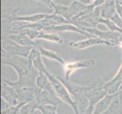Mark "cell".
Returning <instances> with one entry per match:
<instances>
[{
    "label": "cell",
    "mask_w": 122,
    "mask_h": 114,
    "mask_svg": "<svg viewBox=\"0 0 122 114\" xmlns=\"http://www.w3.org/2000/svg\"><path fill=\"white\" fill-rule=\"evenodd\" d=\"M2 65L11 67L18 75V79L15 81L6 79H3L2 81L15 87L36 86L33 84V83L36 84V81L33 80V78H36L37 76H34L32 74L33 69L34 68L28 62L27 59L2 53Z\"/></svg>",
    "instance_id": "cell-1"
},
{
    "label": "cell",
    "mask_w": 122,
    "mask_h": 114,
    "mask_svg": "<svg viewBox=\"0 0 122 114\" xmlns=\"http://www.w3.org/2000/svg\"><path fill=\"white\" fill-rule=\"evenodd\" d=\"M47 76L52 84L56 95L60 99L61 102L66 103L67 105H68V106L72 108L74 112V114H80L78 103L74 99L72 95L71 94V93L68 90V88L57 78L56 75H52L50 72H49L47 74Z\"/></svg>",
    "instance_id": "cell-2"
},
{
    "label": "cell",
    "mask_w": 122,
    "mask_h": 114,
    "mask_svg": "<svg viewBox=\"0 0 122 114\" xmlns=\"http://www.w3.org/2000/svg\"><path fill=\"white\" fill-rule=\"evenodd\" d=\"M57 78L64 84V85L68 88V90L71 93V94L72 95L74 99L77 102L78 107L79 105H81V107H83V110L85 111L87 107H88V100L86 98V93L89 91L92 85L91 84L89 85H83L81 84L74 83L70 81H67L65 78H62L60 76L56 75ZM83 111V112H84Z\"/></svg>",
    "instance_id": "cell-3"
},
{
    "label": "cell",
    "mask_w": 122,
    "mask_h": 114,
    "mask_svg": "<svg viewBox=\"0 0 122 114\" xmlns=\"http://www.w3.org/2000/svg\"><path fill=\"white\" fill-rule=\"evenodd\" d=\"M33 48L32 46H20L10 40L8 37H2V53L27 59Z\"/></svg>",
    "instance_id": "cell-4"
},
{
    "label": "cell",
    "mask_w": 122,
    "mask_h": 114,
    "mask_svg": "<svg viewBox=\"0 0 122 114\" xmlns=\"http://www.w3.org/2000/svg\"><path fill=\"white\" fill-rule=\"evenodd\" d=\"M104 81L101 78H97L91 84V89L86 93V98L88 100V109H93L96 104L105 98L108 94L103 87Z\"/></svg>",
    "instance_id": "cell-5"
},
{
    "label": "cell",
    "mask_w": 122,
    "mask_h": 114,
    "mask_svg": "<svg viewBox=\"0 0 122 114\" xmlns=\"http://www.w3.org/2000/svg\"><path fill=\"white\" fill-rule=\"evenodd\" d=\"M96 64L95 59H87V60H77L66 62L63 65L65 72V79L67 81H70L71 76L78 69H89L94 67Z\"/></svg>",
    "instance_id": "cell-6"
},
{
    "label": "cell",
    "mask_w": 122,
    "mask_h": 114,
    "mask_svg": "<svg viewBox=\"0 0 122 114\" xmlns=\"http://www.w3.org/2000/svg\"><path fill=\"white\" fill-rule=\"evenodd\" d=\"M21 31L24 32L27 34L32 40H44L48 42H52L56 43H63V38L58 35L57 33H47L43 31H36L33 29H24Z\"/></svg>",
    "instance_id": "cell-7"
},
{
    "label": "cell",
    "mask_w": 122,
    "mask_h": 114,
    "mask_svg": "<svg viewBox=\"0 0 122 114\" xmlns=\"http://www.w3.org/2000/svg\"><path fill=\"white\" fill-rule=\"evenodd\" d=\"M34 102L36 104L37 108L38 107L45 106V105H55V106H58L61 101L56 95V94H53V93L46 91H43L37 87Z\"/></svg>",
    "instance_id": "cell-8"
},
{
    "label": "cell",
    "mask_w": 122,
    "mask_h": 114,
    "mask_svg": "<svg viewBox=\"0 0 122 114\" xmlns=\"http://www.w3.org/2000/svg\"><path fill=\"white\" fill-rule=\"evenodd\" d=\"M69 46L75 49H84L90 46H95L99 45H106L108 46H115V44L111 42L100 39L98 37H88V39L79 41H71L68 43Z\"/></svg>",
    "instance_id": "cell-9"
},
{
    "label": "cell",
    "mask_w": 122,
    "mask_h": 114,
    "mask_svg": "<svg viewBox=\"0 0 122 114\" xmlns=\"http://www.w3.org/2000/svg\"><path fill=\"white\" fill-rule=\"evenodd\" d=\"M43 31L47 33H58V32H75L80 34L86 35L88 37H94L87 32L83 31L82 29L77 27L73 24H64L61 25H55V26L46 27L43 29Z\"/></svg>",
    "instance_id": "cell-10"
},
{
    "label": "cell",
    "mask_w": 122,
    "mask_h": 114,
    "mask_svg": "<svg viewBox=\"0 0 122 114\" xmlns=\"http://www.w3.org/2000/svg\"><path fill=\"white\" fill-rule=\"evenodd\" d=\"M1 98L5 100L11 106H14L20 103L16 88L4 81H2L1 84Z\"/></svg>",
    "instance_id": "cell-11"
},
{
    "label": "cell",
    "mask_w": 122,
    "mask_h": 114,
    "mask_svg": "<svg viewBox=\"0 0 122 114\" xmlns=\"http://www.w3.org/2000/svg\"><path fill=\"white\" fill-rule=\"evenodd\" d=\"M18 96L20 103H30L35 100L37 87H15Z\"/></svg>",
    "instance_id": "cell-12"
},
{
    "label": "cell",
    "mask_w": 122,
    "mask_h": 114,
    "mask_svg": "<svg viewBox=\"0 0 122 114\" xmlns=\"http://www.w3.org/2000/svg\"><path fill=\"white\" fill-rule=\"evenodd\" d=\"M10 40L14 41L15 43L22 46H32L35 47L36 43L35 41L32 40L27 34H26L24 32L20 31L16 34H11L8 37Z\"/></svg>",
    "instance_id": "cell-13"
},
{
    "label": "cell",
    "mask_w": 122,
    "mask_h": 114,
    "mask_svg": "<svg viewBox=\"0 0 122 114\" xmlns=\"http://www.w3.org/2000/svg\"><path fill=\"white\" fill-rule=\"evenodd\" d=\"M115 94H107L94 107L92 114H104L111 106Z\"/></svg>",
    "instance_id": "cell-14"
},
{
    "label": "cell",
    "mask_w": 122,
    "mask_h": 114,
    "mask_svg": "<svg viewBox=\"0 0 122 114\" xmlns=\"http://www.w3.org/2000/svg\"><path fill=\"white\" fill-rule=\"evenodd\" d=\"M35 85L36 87H38L43 91H46L55 94L52 84L51 81L49 80L47 75H46V74H43V73L38 74V75H37V77L36 78Z\"/></svg>",
    "instance_id": "cell-15"
},
{
    "label": "cell",
    "mask_w": 122,
    "mask_h": 114,
    "mask_svg": "<svg viewBox=\"0 0 122 114\" xmlns=\"http://www.w3.org/2000/svg\"><path fill=\"white\" fill-rule=\"evenodd\" d=\"M51 8L54 11L52 14L63 16L65 18L68 20L70 23L72 24L73 16H72V14H71L69 6L60 5V4H56L52 2L51 3Z\"/></svg>",
    "instance_id": "cell-16"
},
{
    "label": "cell",
    "mask_w": 122,
    "mask_h": 114,
    "mask_svg": "<svg viewBox=\"0 0 122 114\" xmlns=\"http://www.w3.org/2000/svg\"><path fill=\"white\" fill-rule=\"evenodd\" d=\"M115 0H107L102 5L100 6L101 18L110 19L111 17L116 12Z\"/></svg>",
    "instance_id": "cell-17"
},
{
    "label": "cell",
    "mask_w": 122,
    "mask_h": 114,
    "mask_svg": "<svg viewBox=\"0 0 122 114\" xmlns=\"http://www.w3.org/2000/svg\"><path fill=\"white\" fill-rule=\"evenodd\" d=\"M104 114H122V93L121 91L115 94L111 106Z\"/></svg>",
    "instance_id": "cell-18"
},
{
    "label": "cell",
    "mask_w": 122,
    "mask_h": 114,
    "mask_svg": "<svg viewBox=\"0 0 122 114\" xmlns=\"http://www.w3.org/2000/svg\"><path fill=\"white\" fill-rule=\"evenodd\" d=\"M49 14H44V13H39V14H34L30 15H15L14 17V21H22V22H28V23H37L40 21L45 19L48 16Z\"/></svg>",
    "instance_id": "cell-19"
},
{
    "label": "cell",
    "mask_w": 122,
    "mask_h": 114,
    "mask_svg": "<svg viewBox=\"0 0 122 114\" xmlns=\"http://www.w3.org/2000/svg\"><path fill=\"white\" fill-rule=\"evenodd\" d=\"M39 49H40L41 56L43 57L49 59V60H51L53 61H56L58 62H59L62 65H64L66 63L65 61L64 60V59L61 58L59 55L55 51H52V50H50V49H46L43 47H40L39 48Z\"/></svg>",
    "instance_id": "cell-20"
},
{
    "label": "cell",
    "mask_w": 122,
    "mask_h": 114,
    "mask_svg": "<svg viewBox=\"0 0 122 114\" xmlns=\"http://www.w3.org/2000/svg\"><path fill=\"white\" fill-rule=\"evenodd\" d=\"M104 89L108 94H116L122 87V81H112L111 80L104 82Z\"/></svg>",
    "instance_id": "cell-21"
},
{
    "label": "cell",
    "mask_w": 122,
    "mask_h": 114,
    "mask_svg": "<svg viewBox=\"0 0 122 114\" xmlns=\"http://www.w3.org/2000/svg\"><path fill=\"white\" fill-rule=\"evenodd\" d=\"M42 57L43 56H42L41 55L37 56L35 60H33V61L32 62V65H33V68L35 69V70L38 71V73H43V74L47 75L49 71L47 69V68H46V66L45 65Z\"/></svg>",
    "instance_id": "cell-22"
},
{
    "label": "cell",
    "mask_w": 122,
    "mask_h": 114,
    "mask_svg": "<svg viewBox=\"0 0 122 114\" xmlns=\"http://www.w3.org/2000/svg\"><path fill=\"white\" fill-rule=\"evenodd\" d=\"M99 24H103L105 25H106L108 31H110L119 32V33H122V29H121L119 27H117V25L110 19H105L102 18H100V19L99 21Z\"/></svg>",
    "instance_id": "cell-23"
},
{
    "label": "cell",
    "mask_w": 122,
    "mask_h": 114,
    "mask_svg": "<svg viewBox=\"0 0 122 114\" xmlns=\"http://www.w3.org/2000/svg\"><path fill=\"white\" fill-rule=\"evenodd\" d=\"M57 107L55 105H45V106L38 107L36 109H39L42 114H58Z\"/></svg>",
    "instance_id": "cell-24"
},
{
    "label": "cell",
    "mask_w": 122,
    "mask_h": 114,
    "mask_svg": "<svg viewBox=\"0 0 122 114\" xmlns=\"http://www.w3.org/2000/svg\"><path fill=\"white\" fill-rule=\"evenodd\" d=\"M24 104H26V103H19L14 106H10L5 111L1 112V114H18Z\"/></svg>",
    "instance_id": "cell-25"
},
{
    "label": "cell",
    "mask_w": 122,
    "mask_h": 114,
    "mask_svg": "<svg viewBox=\"0 0 122 114\" xmlns=\"http://www.w3.org/2000/svg\"><path fill=\"white\" fill-rule=\"evenodd\" d=\"M40 49H37L36 47H33L32 49H31V51L30 53V54H29V56L27 57V60L28 62L30 63V64L32 65V62L33 61V60H35V59L40 56Z\"/></svg>",
    "instance_id": "cell-26"
},
{
    "label": "cell",
    "mask_w": 122,
    "mask_h": 114,
    "mask_svg": "<svg viewBox=\"0 0 122 114\" xmlns=\"http://www.w3.org/2000/svg\"><path fill=\"white\" fill-rule=\"evenodd\" d=\"M79 1H81V0H53V2L56 4H60V5H63L69 6L72 2H79Z\"/></svg>",
    "instance_id": "cell-27"
},
{
    "label": "cell",
    "mask_w": 122,
    "mask_h": 114,
    "mask_svg": "<svg viewBox=\"0 0 122 114\" xmlns=\"http://www.w3.org/2000/svg\"><path fill=\"white\" fill-rule=\"evenodd\" d=\"M116 1V0H115ZM115 7H116V11H117V13L118 14V15L122 19V5L118 2H115Z\"/></svg>",
    "instance_id": "cell-28"
},
{
    "label": "cell",
    "mask_w": 122,
    "mask_h": 114,
    "mask_svg": "<svg viewBox=\"0 0 122 114\" xmlns=\"http://www.w3.org/2000/svg\"><path fill=\"white\" fill-rule=\"evenodd\" d=\"M10 106H11V105L8 102H6L5 100H3V99L1 98V112L5 111V109H7Z\"/></svg>",
    "instance_id": "cell-29"
},
{
    "label": "cell",
    "mask_w": 122,
    "mask_h": 114,
    "mask_svg": "<svg viewBox=\"0 0 122 114\" xmlns=\"http://www.w3.org/2000/svg\"><path fill=\"white\" fill-rule=\"evenodd\" d=\"M95 1L96 0H81L80 2L86 5H93Z\"/></svg>",
    "instance_id": "cell-30"
},
{
    "label": "cell",
    "mask_w": 122,
    "mask_h": 114,
    "mask_svg": "<svg viewBox=\"0 0 122 114\" xmlns=\"http://www.w3.org/2000/svg\"><path fill=\"white\" fill-rule=\"evenodd\" d=\"M38 110H39V109H38ZM38 114H42V113H41V112H40V110H39V112H38Z\"/></svg>",
    "instance_id": "cell-31"
}]
</instances>
